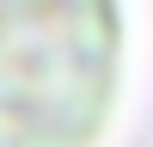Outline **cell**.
<instances>
[{"instance_id":"cell-1","label":"cell","mask_w":153,"mask_h":147,"mask_svg":"<svg viewBox=\"0 0 153 147\" xmlns=\"http://www.w3.org/2000/svg\"><path fill=\"white\" fill-rule=\"evenodd\" d=\"M117 92V0H0V147H98Z\"/></svg>"}]
</instances>
